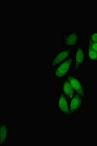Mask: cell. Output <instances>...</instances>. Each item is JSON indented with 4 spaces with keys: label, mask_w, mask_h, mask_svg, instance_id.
I'll use <instances>...</instances> for the list:
<instances>
[{
    "label": "cell",
    "mask_w": 97,
    "mask_h": 146,
    "mask_svg": "<svg viewBox=\"0 0 97 146\" xmlns=\"http://www.w3.org/2000/svg\"><path fill=\"white\" fill-rule=\"evenodd\" d=\"M73 54V49L62 46L60 50L55 52L49 64L51 67H55L67 60Z\"/></svg>",
    "instance_id": "52a82bcc"
},
{
    "label": "cell",
    "mask_w": 97,
    "mask_h": 146,
    "mask_svg": "<svg viewBox=\"0 0 97 146\" xmlns=\"http://www.w3.org/2000/svg\"><path fill=\"white\" fill-rule=\"evenodd\" d=\"M85 47L89 48V49L97 52V42H90V43H86Z\"/></svg>",
    "instance_id": "7c38bea8"
},
{
    "label": "cell",
    "mask_w": 97,
    "mask_h": 146,
    "mask_svg": "<svg viewBox=\"0 0 97 146\" xmlns=\"http://www.w3.org/2000/svg\"><path fill=\"white\" fill-rule=\"evenodd\" d=\"M90 42H97V31L88 32L86 38V43Z\"/></svg>",
    "instance_id": "8fae6325"
},
{
    "label": "cell",
    "mask_w": 97,
    "mask_h": 146,
    "mask_svg": "<svg viewBox=\"0 0 97 146\" xmlns=\"http://www.w3.org/2000/svg\"><path fill=\"white\" fill-rule=\"evenodd\" d=\"M74 64L73 70L75 74H77L82 70L86 62L85 47L84 46L82 40L73 48Z\"/></svg>",
    "instance_id": "7a4b0ae2"
},
{
    "label": "cell",
    "mask_w": 97,
    "mask_h": 146,
    "mask_svg": "<svg viewBox=\"0 0 97 146\" xmlns=\"http://www.w3.org/2000/svg\"><path fill=\"white\" fill-rule=\"evenodd\" d=\"M61 39L63 46L73 49L82 40V33L79 29L66 32L62 34Z\"/></svg>",
    "instance_id": "277c9868"
},
{
    "label": "cell",
    "mask_w": 97,
    "mask_h": 146,
    "mask_svg": "<svg viewBox=\"0 0 97 146\" xmlns=\"http://www.w3.org/2000/svg\"><path fill=\"white\" fill-rule=\"evenodd\" d=\"M86 100L75 94L70 100V111L67 119L74 121L80 115Z\"/></svg>",
    "instance_id": "3957f363"
},
{
    "label": "cell",
    "mask_w": 97,
    "mask_h": 146,
    "mask_svg": "<svg viewBox=\"0 0 97 146\" xmlns=\"http://www.w3.org/2000/svg\"><path fill=\"white\" fill-rule=\"evenodd\" d=\"M66 78L68 80L76 94L86 100L89 98L90 94L86 90V85L82 76L74 73L69 74Z\"/></svg>",
    "instance_id": "6da1fadb"
},
{
    "label": "cell",
    "mask_w": 97,
    "mask_h": 146,
    "mask_svg": "<svg viewBox=\"0 0 97 146\" xmlns=\"http://www.w3.org/2000/svg\"><path fill=\"white\" fill-rule=\"evenodd\" d=\"M74 64L73 54L67 60H65L54 67L53 78H65L70 74L71 70L73 69Z\"/></svg>",
    "instance_id": "5b68a950"
},
{
    "label": "cell",
    "mask_w": 97,
    "mask_h": 146,
    "mask_svg": "<svg viewBox=\"0 0 97 146\" xmlns=\"http://www.w3.org/2000/svg\"><path fill=\"white\" fill-rule=\"evenodd\" d=\"M56 103L57 113H60L61 116L68 118L70 111V100L64 95L61 90H57Z\"/></svg>",
    "instance_id": "8992f818"
},
{
    "label": "cell",
    "mask_w": 97,
    "mask_h": 146,
    "mask_svg": "<svg viewBox=\"0 0 97 146\" xmlns=\"http://www.w3.org/2000/svg\"><path fill=\"white\" fill-rule=\"evenodd\" d=\"M86 58L90 62H97V52L85 47Z\"/></svg>",
    "instance_id": "30bf717a"
},
{
    "label": "cell",
    "mask_w": 97,
    "mask_h": 146,
    "mask_svg": "<svg viewBox=\"0 0 97 146\" xmlns=\"http://www.w3.org/2000/svg\"><path fill=\"white\" fill-rule=\"evenodd\" d=\"M59 84L60 86L62 91L64 93V95L70 100L75 95L76 93L71 85L70 83L69 82L68 80L65 77L64 78H60Z\"/></svg>",
    "instance_id": "9c48e42d"
},
{
    "label": "cell",
    "mask_w": 97,
    "mask_h": 146,
    "mask_svg": "<svg viewBox=\"0 0 97 146\" xmlns=\"http://www.w3.org/2000/svg\"><path fill=\"white\" fill-rule=\"evenodd\" d=\"M1 146H5L8 141L12 133V129L9 127L7 121H1Z\"/></svg>",
    "instance_id": "ba28073f"
}]
</instances>
